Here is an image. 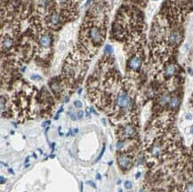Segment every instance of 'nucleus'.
<instances>
[{
  "instance_id": "20e7f679",
  "label": "nucleus",
  "mask_w": 193,
  "mask_h": 192,
  "mask_svg": "<svg viewBox=\"0 0 193 192\" xmlns=\"http://www.w3.org/2000/svg\"><path fill=\"white\" fill-rule=\"evenodd\" d=\"M136 135V129L132 125H127L120 129L121 138H132Z\"/></svg>"
},
{
  "instance_id": "39448f33",
  "label": "nucleus",
  "mask_w": 193,
  "mask_h": 192,
  "mask_svg": "<svg viewBox=\"0 0 193 192\" xmlns=\"http://www.w3.org/2000/svg\"><path fill=\"white\" fill-rule=\"evenodd\" d=\"M141 66V58L139 55H134L128 61V67L132 70L136 71V70L140 69Z\"/></svg>"
},
{
  "instance_id": "b1692460",
  "label": "nucleus",
  "mask_w": 193,
  "mask_h": 192,
  "mask_svg": "<svg viewBox=\"0 0 193 192\" xmlns=\"http://www.w3.org/2000/svg\"><path fill=\"white\" fill-rule=\"evenodd\" d=\"M185 118H186V119H191L192 118V116L191 114H186Z\"/></svg>"
},
{
  "instance_id": "f704fd0d",
  "label": "nucleus",
  "mask_w": 193,
  "mask_h": 192,
  "mask_svg": "<svg viewBox=\"0 0 193 192\" xmlns=\"http://www.w3.org/2000/svg\"><path fill=\"white\" fill-rule=\"evenodd\" d=\"M191 6L193 7V0H191Z\"/></svg>"
},
{
  "instance_id": "aec40b11",
  "label": "nucleus",
  "mask_w": 193,
  "mask_h": 192,
  "mask_svg": "<svg viewBox=\"0 0 193 192\" xmlns=\"http://www.w3.org/2000/svg\"><path fill=\"white\" fill-rule=\"evenodd\" d=\"M83 116H84V112H83L82 110H79V111L78 112V118H79V119H82V118H83Z\"/></svg>"
},
{
  "instance_id": "0eeeda50",
  "label": "nucleus",
  "mask_w": 193,
  "mask_h": 192,
  "mask_svg": "<svg viewBox=\"0 0 193 192\" xmlns=\"http://www.w3.org/2000/svg\"><path fill=\"white\" fill-rule=\"evenodd\" d=\"M47 20H48V24H49L50 26L55 27L58 26V25L61 23V15L59 13H52L49 16H48Z\"/></svg>"
},
{
  "instance_id": "72a5a7b5",
  "label": "nucleus",
  "mask_w": 193,
  "mask_h": 192,
  "mask_svg": "<svg viewBox=\"0 0 193 192\" xmlns=\"http://www.w3.org/2000/svg\"><path fill=\"white\" fill-rule=\"evenodd\" d=\"M57 1H58V2H61H61H63L64 0H57Z\"/></svg>"
},
{
  "instance_id": "ddd939ff",
  "label": "nucleus",
  "mask_w": 193,
  "mask_h": 192,
  "mask_svg": "<svg viewBox=\"0 0 193 192\" xmlns=\"http://www.w3.org/2000/svg\"><path fill=\"white\" fill-rule=\"evenodd\" d=\"M175 72V66L173 64H170L167 67L166 70H165V74L167 77H172Z\"/></svg>"
},
{
  "instance_id": "1a4fd4ad",
  "label": "nucleus",
  "mask_w": 193,
  "mask_h": 192,
  "mask_svg": "<svg viewBox=\"0 0 193 192\" xmlns=\"http://www.w3.org/2000/svg\"><path fill=\"white\" fill-rule=\"evenodd\" d=\"M13 38L9 36H6L4 38H2V47L6 48V49H9L13 46Z\"/></svg>"
},
{
  "instance_id": "f03ea898",
  "label": "nucleus",
  "mask_w": 193,
  "mask_h": 192,
  "mask_svg": "<svg viewBox=\"0 0 193 192\" xmlns=\"http://www.w3.org/2000/svg\"><path fill=\"white\" fill-rule=\"evenodd\" d=\"M133 106V100L129 94L125 91H120L117 93L114 99V108L119 112H127Z\"/></svg>"
},
{
  "instance_id": "9b49d317",
  "label": "nucleus",
  "mask_w": 193,
  "mask_h": 192,
  "mask_svg": "<svg viewBox=\"0 0 193 192\" xmlns=\"http://www.w3.org/2000/svg\"><path fill=\"white\" fill-rule=\"evenodd\" d=\"M180 99L177 96H173L170 99L169 101V106L171 109H177L179 105H180Z\"/></svg>"
},
{
  "instance_id": "c85d7f7f",
  "label": "nucleus",
  "mask_w": 193,
  "mask_h": 192,
  "mask_svg": "<svg viewBox=\"0 0 193 192\" xmlns=\"http://www.w3.org/2000/svg\"><path fill=\"white\" fill-rule=\"evenodd\" d=\"M191 134H193V126H191Z\"/></svg>"
},
{
  "instance_id": "c756f323",
  "label": "nucleus",
  "mask_w": 193,
  "mask_h": 192,
  "mask_svg": "<svg viewBox=\"0 0 193 192\" xmlns=\"http://www.w3.org/2000/svg\"><path fill=\"white\" fill-rule=\"evenodd\" d=\"M79 132V130H78V129H75V130H74L73 131V132L74 133H77V132Z\"/></svg>"
},
{
  "instance_id": "4468645a",
  "label": "nucleus",
  "mask_w": 193,
  "mask_h": 192,
  "mask_svg": "<svg viewBox=\"0 0 193 192\" xmlns=\"http://www.w3.org/2000/svg\"><path fill=\"white\" fill-rule=\"evenodd\" d=\"M104 52H105V53L111 54V53L113 52V49H112V47H110V45H107L106 47H105V49H104Z\"/></svg>"
},
{
  "instance_id": "5701e85b",
  "label": "nucleus",
  "mask_w": 193,
  "mask_h": 192,
  "mask_svg": "<svg viewBox=\"0 0 193 192\" xmlns=\"http://www.w3.org/2000/svg\"><path fill=\"white\" fill-rule=\"evenodd\" d=\"M87 184H90V185L93 186V188H94V189L96 188V185H95V184L93 183V181H87Z\"/></svg>"
},
{
  "instance_id": "c9c22d12",
  "label": "nucleus",
  "mask_w": 193,
  "mask_h": 192,
  "mask_svg": "<svg viewBox=\"0 0 193 192\" xmlns=\"http://www.w3.org/2000/svg\"><path fill=\"white\" fill-rule=\"evenodd\" d=\"M119 192H122V190H119Z\"/></svg>"
},
{
  "instance_id": "6ab92c4d",
  "label": "nucleus",
  "mask_w": 193,
  "mask_h": 192,
  "mask_svg": "<svg viewBox=\"0 0 193 192\" xmlns=\"http://www.w3.org/2000/svg\"><path fill=\"white\" fill-rule=\"evenodd\" d=\"M31 78H32L33 80H40L41 79V77H40V76H38V75H36V74H34V75H32Z\"/></svg>"
},
{
  "instance_id": "6e6552de",
  "label": "nucleus",
  "mask_w": 193,
  "mask_h": 192,
  "mask_svg": "<svg viewBox=\"0 0 193 192\" xmlns=\"http://www.w3.org/2000/svg\"><path fill=\"white\" fill-rule=\"evenodd\" d=\"M168 41L170 42V44L172 45H177L182 41V35L179 31L177 30H173L169 34L168 37Z\"/></svg>"
},
{
  "instance_id": "a211bd4d",
  "label": "nucleus",
  "mask_w": 193,
  "mask_h": 192,
  "mask_svg": "<svg viewBox=\"0 0 193 192\" xmlns=\"http://www.w3.org/2000/svg\"><path fill=\"white\" fill-rule=\"evenodd\" d=\"M74 105H75L76 108H81L83 104H82V102L80 100H75L74 101Z\"/></svg>"
},
{
  "instance_id": "f257e3e1",
  "label": "nucleus",
  "mask_w": 193,
  "mask_h": 192,
  "mask_svg": "<svg viewBox=\"0 0 193 192\" xmlns=\"http://www.w3.org/2000/svg\"><path fill=\"white\" fill-rule=\"evenodd\" d=\"M86 34H84V37L86 41L91 42V45L94 46V47H98L102 43L104 38V33L101 26L99 25H91L88 27L85 30Z\"/></svg>"
},
{
  "instance_id": "bb28decb",
  "label": "nucleus",
  "mask_w": 193,
  "mask_h": 192,
  "mask_svg": "<svg viewBox=\"0 0 193 192\" xmlns=\"http://www.w3.org/2000/svg\"><path fill=\"white\" fill-rule=\"evenodd\" d=\"M140 176H141V172H137V173H136V175H135V178H136V179H138Z\"/></svg>"
},
{
  "instance_id": "dca6fc26",
  "label": "nucleus",
  "mask_w": 193,
  "mask_h": 192,
  "mask_svg": "<svg viewBox=\"0 0 193 192\" xmlns=\"http://www.w3.org/2000/svg\"><path fill=\"white\" fill-rule=\"evenodd\" d=\"M132 182L130 181H125V188L127 189V190H130V189H132Z\"/></svg>"
},
{
  "instance_id": "393cba45",
  "label": "nucleus",
  "mask_w": 193,
  "mask_h": 192,
  "mask_svg": "<svg viewBox=\"0 0 193 192\" xmlns=\"http://www.w3.org/2000/svg\"><path fill=\"white\" fill-rule=\"evenodd\" d=\"M5 178L3 176H1V184H4V182H6V180H4Z\"/></svg>"
},
{
  "instance_id": "7ed1b4c3",
  "label": "nucleus",
  "mask_w": 193,
  "mask_h": 192,
  "mask_svg": "<svg viewBox=\"0 0 193 192\" xmlns=\"http://www.w3.org/2000/svg\"><path fill=\"white\" fill-rule=\"evenodd\" d=\"M118 164L122 170H127L132 166V158L127 154H121L118 157Z\"/></svg>"
},
{
  "instance_id": "a878e982",
  "label": "nucleus",
  "mask_w": 193,
  "mask_h": 192,
  "mask_svg": "<svg viewBox=\"0 0 193 192\" xmlns=\"http://www.w3.org/2000/svg\"><path fill=\"white\" fill-rule=\"evenodd\" d=\"M96 178H97V180H101V176L100 173H97V174H96Z\"/></svg>"
},
{
  "instance_id": "9d476101",
  "label": "nucleus",
  "mask_w": 193,
  "mask_h": 192,
  "mask_svg": "<svg viewBox=\"0 0 193 192\" xmlns=\"http://www.w3.org/2000/svg\"><path fill=\"white\" fill-rule=\"evenodd\" d=\"M161 153H162V147H161V145L159 144V143L155 144L152 147V149H151L152 156L155 157V158H158V157H159L160 155H161Z\"/></svg>"
},
{
  "instance_id": "2f4dec72",
  "label": "nucleus",
  "mask_w": 193,
  "mask_h": 192,
  "mask_svg": "<svg viewBox=\"0 0 193 192\" xmlns=\"http://www.w3.org/2000/svg\"><path fill=\"white\" fill-rule=\"evenodd\" d=\"M112 165V161L111 162H109V166H111Z\"/></svg>"
},
{
  "instance_id": "cd10ccee",
  "label": "nucleus",
  "mask_w": 193,
  "mask_h": 192,
  "mask_svg": "<svg viewBox=\"0 0 193 192\" xmlns=\"http://www.w3.org/2000/svg\"><path fill=\"white\" fill-rule=\"evenodd\" d=\"M189 72H190L191 75H192L193 76V69H189Z\"/></svg>"
},
{
  "instance_id": "f8f14e48",
  "label": "nucleus",
  "mask_w": 193,
  "mask_h": 192,
  "mask_svg": "<svg viewBox=\"0 0 193 192\" xmlns=\"http://www.w3.org/2000/svg\"><path fill=\"white\" fill-rule=\"evenodd\" d=\"M170 96H169V94L168 93H165V94H163L162 96H161V98L159 99V105L160 106H165V105H167V103H169V101H170Z\"/></svg>"
},
{
  "instance_id": "2eb2a0df",
  "label": "nucleus",
  "mask_w": 193,
  "mask_h": 192,
  "mask_svg": "<svg viewBox=\"0 0 193 192\" xmlns=\"http://www.w3.org/2000/svg\"><path fill=\"white\" fill-rule=\"evenodd\" d=\"M124 145H125L124 141H119L117 142V144H116V147H117V149H118V150H121V149H123Z\"/></svg>"
},
{
  "instance_id": "7c9ffc66",
  "label": "nucleus",
  "mask_w": 193,
  "mask_h": 192,
  "mask_svg": "<svg viewBox=\"0 0 193 192\" xmlns=\"http://www.w3.org/2000/svg\"><path fill=\"white\" fill-rule=\"evenodd\" d=\"M9 172H12V173H13V169H9Z\"/></svg>"
},
{
  "instance_id": "f3484780",
  "label": "nucleus",
  "mask_w": 193,
  "mask_h": 192,
  "mask_svg": "<svg viewBox=\"0 0 193 192\" xmlns=\"http://www.w3.org/2000/svg\"><path fill=\"white\" fill-rule=\"evenodd\" d=\"M186 192H193V183H189L187 185Z\"/></svg>"
},
{
  "instance_id": "423d86ee",
  "label": "nucleus",
  "mask_w": 193,
  "mask_h": 192,
  "mask_svg": "<svg viewBox=\"0 0 193 192\" xmlns=\"http://www.w3.org/2000/svg\"><path fill=\"white\" fill-rule=\"evenodd\" d=\"M39 45L41 48L47 49L52 45V38L49 34H42L39 38Z\"/></svg>"
},
{
  "instance_id": "412c9836",
  "label": "nucleus",
  "mask_w": 193,
  "mask_h": 192,
  "mask_svg": "<svg viewBox=\"0 0 193 192\" xmlns=\"http://www.w3.org/2000/svg\"><path fill=\"white\" fill-rule=\"evenodd\" d=\"M104 151H105V144H104V146H103V148H102V150H101V152L100 156H99V157H98V159H97V161H98V160H100V159H101V156L103 155V153H104Z\"/></svg>"
},
{
  "instance_id": "4be33fe9",
  "label": "nucleus",
  "mask_w": 193,
  "mask_h": 192,
  "mask_svg": "<svg viewBox=\"0 0 193 192\" xmlns=\"http://www.w3.org/2000/svg\"><path fill=\"white\" fill-rule=\"evenodd\" d=\"M69 115H70V117L71 118V119L76 120V116H75V114H73V113H70Z\"/></svg>"
},
{
  "instance_id": "473e14b6",
  "label": "nucleus",
  "mask_w": 193,
  "mask_h": 192,
  "mask_svg": "<svg viewBox=\"0 0 193 192\" xmlns=\"http://www.w3.org/2000/svg\"><path fill=\"white\" fill-rule=\"evenodd\" d=\"M117 183H118V184H120V183H121V181H118Z\"/></svg>"
}]
</instances>
